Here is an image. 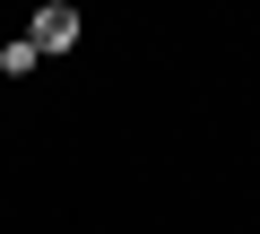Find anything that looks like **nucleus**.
<instances>
[{
    "label": "nucleus",
    "instance_id": "2",
    "mask_svg": "<svg viewBox=\"0 0 260 234\" xmlns=\"http://www.w3.org/2000/svg\"><path fill=\"white\" fill-rule=\"evenodd\" d=\"M35 61H44V52H35V44H26V35H18V44H0V70H9V78H26V70H35Z\"/></svg>",
    "mask_w": 260,
    "mask_h": 234
},
{
    "label": "nucleus",
    "instance_id": "1",
    "mask_svg": "<svg viewBox=\"0 0 260 234\" xmlns=\"http://www.w3.org/2000/svg\"><path fill=\"white\" fill-rule=\"evenodd\" d=\"M26 44L35 52H70L78 44V9H70V0H44V9L26 18Z\"/></svg>",
    "mask_w": 260,
    "mask_h": 234
}]
</instances>
